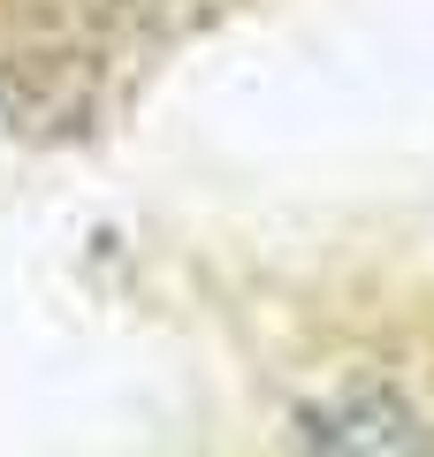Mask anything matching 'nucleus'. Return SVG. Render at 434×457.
Returning a JSON list of instances; mask_svg holds the SVG:
<instances>
[{
  "mask_svg": "<svg viewBox=\"0 0 434 457\" xmlns=\"http://www.w3.org/2000/svg\"><path fill=\"white\" fill-rule=\"evenodd\" d=\"M305 457H434V427L381 381H351V389L321 396L305 411Z\"/></svg>",
  "mask_w": 434,
  "mask_h": 457,
  "instance_id": "nucleus-1",
  "label": "nucleus"
}]
</instances>
